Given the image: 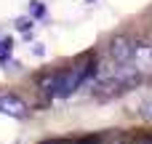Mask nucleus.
I'll return each mask as SVG.
<instances>
[{
  "mask_svg": "<svg viewBox=\"0 0 152 144\" xmlns=\"http://www.w3.org/2000/svg\"><path fill=\"white\" fill-rule=\"evenodd\" d=\"M88 75H94V64H86V67H72V69H64V72H59V75H53V77H48L43 86L53 94V96H59V99H64V96H69V94H75L80 86H83V80L88 77Z\"/></svg>",
  "mask_w": 152,
  "mask_h": 144,
  "instance_id": "obj_1",
  "label": "nucleus"
},
{
  "mask_svg": "<svg viewBox=\"0 0 152 144\" xmlns=\"http://www.w3.org/2000/svg\"><path fill=\"white\" fill-rule=\"evenodd\" d=\"M134 51H136V45L128 37H115L112 45H110V53H112L115 64H131L134 61Z\"/></svg>",
  "mask_w": 152,
  "mask_h": 144,
  "instance_id": "obj_2",
  "label": "nucleus"
},
{
  "mask_svg": "<svg viewBox=\"0 0 152 144\" xmlns=\"http://www.w3.org/2000/svg\"><path fill=\"white\" fill-rule=\"evenodd\" d=\"M0 112L3 115H11V118H27V104L19 96L5 94V96H0Z\"/></svg>",
  "mask_w": 152,
  "mask_h": 144,
  "instance_id": "obj_3",
  "label": "nucleus"
},
{
  "mask_svg": "<svg viewBox=\"0 0 152 144\" xmlns=\"http://www.w3.org/2000/svg\"><path fill=\"white\" fill-rule=\"evenodd\" d=\"M131 64L139 75H152V45H136Z\"/></svg>",
  "mask_w": 152,
  "mask_h": 144,
  "instance_id": "obj_4",
  "label": "nucleus"
},
{
  "mask_svg": "<svg viewBox=\"0 0 152 144\" xmlns=\"http://www.w3.org/2000/svg\"><path fill=\"white\" fill-rule=\"evenodd\" d=\"M5 51H11V40H3V43H0V59L5 56Z\"/></svg>",
  "mask_w": 152,
  "mask_h": 144,
  "instance_id": "obj_5",
  "label": "nucleus"
},
{
  "mask_svg": "<svg viewBox=\"0 0 152 144\" xmlns=\"http://www.w3.org/2000/svg\"><path fill=\"white\" fill-rule=\"evenodd\" d=\"M75 144H99V139L96 136H86V139H80V142H75Z\"/></svg>",
  "mask_w": 152,
  "mask_h": 144,
  "instance_id": "obj_6",
  "label": "nucleus"
},
{
  "mask_svg": "<svg viewBox=\"0 0 152 144\" xmlns=\"http://www.w3.org/2000/svg\"><path fill=\"white\" fill-rule=\"evenodd\" d=\"M139 144H152V136H144V139H142Z\"/></svg>",
  "mask_w": 152,
  "mask_h": 144,
  "instance_id": "obj_7",
  "label": "nucleus"
},
{
  "mask_svg": "<svg viewBox=\"0 0 152 144\" xmlns=\"http://www.w3.org/2000/svg\"><path fill=\"white\" fill-rule=\"evenodd\" d=\"M110 144H126V142H110Z\"/></svg>",
  "mask_w": 152,
  "mask_h": 144,
  "instance_id": "obj_8",
  "label": "nucleus"
}]
</instances>
